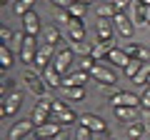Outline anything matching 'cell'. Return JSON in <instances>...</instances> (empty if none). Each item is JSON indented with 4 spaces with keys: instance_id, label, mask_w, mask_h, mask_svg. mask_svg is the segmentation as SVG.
I'll list each match as a JSON object with an SVG mask.
<instances>
[{
    "instance_id": "28",
    "label": "cell",
    "mask_w": 150,
    "mask_h": 140,
    "mask_svg": "<svg viewBox=\"0 0 150 140\" xmlns=\"http://www.w3.org/2000/svg\"><path fill=\"white\" fill-rule=\"evenodd\" d=\"M60 30L55 25H50V28H45V43H50V45H55V43H60Z\"/></svg>"
},
{
    "instance_id": "15",
    "label": "cell",
    "mask_w": 150,
    "mask_h": 140,
    "mask_svg": "<svg viewBox=\"0 0 150 140\" xmlns=\"http://www.w3.org/2000/svg\"><path fill=\"white\" fill-rule=\"evenodd\" d=\"M112 113H115V118L120 120V123H135V118H138L140 108H128V105H115L112 108Z\"/></svg>"
},
{
    "instance_id": "29",
    "label": "cell",
    "mask_w": 150,
    "mask_h": 140,
    "mask_svg": "<svg viewBox=\"0 0 150 140\" xmlns=\"http://www.w3.org/2000/svg\"><path fill=\"white\" fill-rule=\"evenodd\" d=\"M148 75H150V63H145L143 70L133 78V83H135V85H148Z\"/></svg>"
},
{
    "instance_id": "48",
    "label": "cell",
    "mask_w": 150,
    "mask_h": 140,
    "mask_svg": "<svg viewBox=\"0 0 150 140\" xmlns=\"http://www.w3.org/2000/svg\"><path fill=\"white\" fill-rule=\"evenodd\" d=\"M100 3H110V0H100Z\"/></svg>"
},
{
    "instance_id": "24",
    "label": "cell",
    "mask_w": 150,
    "mask_h": 140,
    "mask_svg": "<svg viewBox=\"0 0 150 140\" xmlns=\"http://www.w3.org/2000/svg\"><path fill=\"white\" fill-rule=\"evenodd\" d=\"M145 133H148V130H145V125L140 123V120H135V123L128 125V138H130V140H140Z\"/></svg>"
},
{
    "instance_id": "33",
    "label": "cell",
    "mask_w": 150,
    "mask_h": 140,
    "mask_svg": "<svg viewBox=\"0 0 150 140\" xmlns=\"http://www.w3.org/2000/svg\"><path fill=\"white\" fill-rule=\"evenodd\" d=\"M93 135H95L93 130H88V128H83V125H80V128L75 130V138L73 140H93Z\"/></svg>"
},
{
    "instance_id": "2",
    "label": "cell",
    "mask_w": 150,
    "mask_h": 140,
    "mask_svg": "<svg viewBox=\"0 0 150 140\" xmlns=\"http://www.w3.org/2000/svg\"><path fill=\"white\" fill-rule=\"evenodd\" d=\"M73 55H75V53H73V48H63V50H58V55L53 58V63H50V65H53V68L60 73V75L65 78L70 70H73Z\"/></svg>"
},
{
    "instance_id": "22",
    "label": "cell",
    "mask_w": 150,
    "mask_h": 140,
    "mask_svg": "<svg viewBox=\"0 0 150 140\" xmlns=\"http://www.w3.org/2000/svg\"><path fill=\"white\" fill-rule=\"evenodd\" d=\"M33 8H35V0H15V3H13V10H15L18 18H25Z\"/></svg>"
},
{
    "instance_id": "7",
    "label": "cell",
    "mask_w": 150,
    "mask_h": 140,
    "mask_svg": "<svg viewBox=\"0 0 150 140\" xmlns=\"http://www.w3.org/2000/svg\"><path fill=\"white\" fill-rule=\"evenodd\" d=\"M20 105H23V93H20V90H10V93L5 95V100H3V118L18 113Z\"/></svg>"
},
{
    "instance_id": "41",
    "label": "cell",
    "mask_w": 150,
    "mask_h": 140,
    "mask_svg": "<svg viewBox=\"0 0 150 140\" xmlns=\"http://www.w3.org/2000/svg\"><path fill=\"white\" fill-rule=\"evenodd\" d=\"M50 3H55V5H58L60 10H68V8L73 5V0H50Z\"/></svg>"
},
{
    "instance_id": "42",
    "label": "cell",
    "mask_w": 150,
    "mask_h": 140,
    "mask_svg": "<svg viewBox=\"0 0 150 140\" xmlns=\"http://www.w3.org/2000/svg\"><path fill=\"white\" fill-rule=\"evenodd\" d=\"M13 83H15V80H10V78H5V80L0 83V88H3V90H10V85H13Z\"/></svg>"
},
{
    "instance_id": "30",
    "label": "cell",
    "mask_w": 150,
    "mask_h": 140,
    "mask_svg": "<svg viewBox=\"0 0 150 140\" xmlns=\"http://www.w3.org/2000/svg\"><path fill=\"white\" fill-rule=\"evenodd\" d=\"M73 53L83 55V58H90V53H93V45H90V43H73Z\"/></svg>"
},
{
    "instance_id": "21",
    "label": "cell",
    "mask_w": 150,
    "mask_h": 140,
    "mask_svg": "<svg viewBox=\"0 0 150 140\" xmlns=\"http://www.w3.org/2000/svg\"><path fill=\"white\" fill-rule=\"evenodd\" d=\"M78 118H80V115H75L73 108L63 110V113H53V115H50V120H55V123H60V125H70V123H75Z\"/></svg>"
},
{
    "instance_id": "49",
    "label": "cell",
    "mask_w": 150,
    "mask_h": 140,
    "mask_svg": "<svg viewBox=\"0 0 150 140\" xmlns=\"http://www.w3.org/2000/svg\"><path fill=\"white\" fill-rule=\"evenodd\" d=\"M148 85H150V75H148Z\"/></svg>"
},
{
    "instance_id": "19",
    "label": "cell",
    "mask_w": 150,
    "mask_h": 140,
    "mask_svg": "<svg viewBox=\"0 0 150 140\" xmlns=\"http://www.w3.org/2000/svg\"><path fill=\"white\" fill-rule=\"evenodd\" d=\"M40 75L45 78V83H48V88H63V75H60L58 70L53 68V65H48V68L40 73Z\"/></svg>"
},
{
    "instance_id": "27",
    "label": "cell",
    "mask_w": 150,
    "mask_h": 140,
    "mask_svg": "<svg viewBox=\"0 0 150 140\" xmlns=\"http://www.w3.org/2000/svg\"><path fill=\"white\" fill-rule=\"evenodd\" d=\"M115 15H118V10H115L112 3H103V5L98 8V18H103V20H112Z\"/></svg>"
},
{
    "instance_id": "38",
    "label": "cell",
    "mask_w": 150,
    "mask_h": 140,
    "mask_svg": "<svg viewBox=\"0 0 150 140\" xmlns=\"http://www.w3.org/2000/svg\"><path fill=\"white\" fill-rule=\"evenodd\" d=\"M93 68H95V60H93V58H83V60H80V70H85V73H90Z\"/></svg>"
},
{
    "instance_id": "34",
    "label": "cell",
    "mask_w": 150,
    "mask_h": 140,
    "mask_svg": "<svg viewBox=\"0 0 150 140\" xmlns=\"http://www.w3.org/2000/svg\"><path fill=\"white\" fill-rule=\"evenodd\" d=\"M0 38H3V43L8 45V43L13 40V38H15V33H13L10 28H8V25H3V28H0Z\"/></svg>"
},
{
    "instance_id": "6",
    "label": "cell",
    "mask_w": 150,
    "mask_h": 140,
    "mask_svg": "<svg viewBox=\"0 0 150 140\" xmlns=\"http://www.w3.org/2000/svg\"><path fill=\"white\" fill-rule=\"evenodd\" d=\"M38 48H40V45L35 43V38H33V35H28V38H25V43H23V48H20V53H18L20 63L33 65V63H35V55H38Z\"/></svg>"
},
{
    "instance_id": "12",
    "label": "cell",
    "mask_w": 150,
    "mask_h": 140,
    "mask_svg": "<svg viewBox=\"0 0 150 140\" xmlns=\"http://www.w3.org/2000/svg\"><path fill=\"white\" fill-rule=\"evenodd\" d=\"M58 133H63V125L55 123V120H48V123H43V125H38V128H35L38 140H50V138H55Z\"/></svg>"
},
{
    "instance_id": "8",
    "label": "cell",
    "mask_w": 150,
    "mask_h": 140,
    "mask_svg": "<svg viewBox=\"0 0 150 140\" xmlns=\"http://www.w3.org/2000/svg\"><path fill=\"white\" fill-rule=\"evenodd\" d=\"M53 55H58V53H55V45H50V43H40L38 55H35V65H38L40 70H45L50 63H53Z\"/></svg>"
},
{
    "instance_id": "9",
    "label": "cell",
    "mask_w": 150,
    "mask_h": 140,
    "mask_svg": "<svg viewBox=\"0 0 150 140\" xmlns=\"http://www.w3.org/2000/svg\"><path fill=\"white\" fill-rule=\"evenodd\" d=\"M110 103H112V108H115V105L140 108V98H138V95H133V93H125V90H115V93H112V98H110Z\"/></svg>"
},
{
    "instance_id": "45",
    "label": "cell",
    "mask_w": 150,
    "mask_h": 140,
    "mask_svg": "<svg viewBox=\"0 0 150 140\" xmlns=\"http://www.w3.org/2000/svg\"><path fill=\"white\" fill-rule=\"evenodd\" d=\"M145 23H148V25H150V8H148V18H145Z\"/></svg>"
},
{
    "instance_id": "40",
    "label": "cell",
    "mask_w": 150,
    "mask_h": 140,
    "mask_svg": "<svg viewBox=\"0 0 150 140\" xmlns=\"http://www.w3.org/2000/svg\"><path fill=\"white\" fill-rule=\"evenodd\" d=\"M70 105L68 103H63V100H53V113H63V110H68Z\"/></svg>"
},
{
    "instance_id": "26",
    "label": "cell",
    "mask_w": 150,
    "mask_h": 140,
    "mask_svg": "<svg viewBox=\"0 0 150 140\" xmlns=\"http://www.w3.org/2000/svg\"><path fill=\"white\" fill-rule=\"evenodd\" d=\"M143 65H145L143 60H138V58H130V63L125 65V75H128L130 80H133V78L140 73V70H143Z\"/></svg>"
},
{
    "instance_id": "39",
    "label": "cell",
    "mask_w": 150,
    "mask_h": 140,
    "mask_svg": "<svg viewBox=\"0 0 150 140\" xmlns=\"http://www.w3.org/2000/svg\"><path fill=\"white\" fill-rule=\"evenodd\" d=\"M110 3H112V5H115V10H118V13H123L125 8H128L130 3H133V0H110Z\"/></svg>"
},
{
    "instance_id": "3",
    "label": "cell",
    "mask_w": 150,
    "mask_h": 140,
    "mask_svg": "<svg viewBox=\"0 0 150 140\" xmlns=\"http://www.w3.org/2000/svg\"><path fill=\"white\" fill-rule=\"evenodd\" d=\"M78 123L83 125V128L93 130L95 135H108V123L100 118V115H93V113H83L80 118H78Z\"/></svg>"
},
{
    "instance_id": "14",
    "label": "cell",
    "mask_w": 150,
    "mask_h": 140,
    "mask_svg": "<svg viewBox=\"0 0 150 140\" xmlns=\"http://www.w3.org/2000/svg\"><path fill=\"white\" fill-rule=\"evenodd\" d=\"M112 48H115V43H112V40H95V43H93L90 58H93V60H105L108 55H110Z\"/></svg>"
},
{
    "instance_id": "11",
    "label": "cell",
    "mask_w": 150,
    "mask_h": 140,
    "mask_svg": "<svg viewBox=\"0 0 150 140\" xmlns=\"http://www.w3.org/2000/svg\"><path fill=\"white\" fill-rule=\"evenodd\" d=\"M88 78H90V73H85V70H70L68 75L63 78V88H83L88 83Z\"/></svg>"
},
{
    "instance_id": "32",
    "label": "cell",
    "mask_w": 150,
    "mask_h": 140,
    "mask_svg": "<svg viewBox=\"0 0 150 140\" xmlns=\"http://www.w3.org/2000/svg\"><path fill=\"white\" fill-rule=\"evenodd\" d=\"M85 10H88V5H80V3H73V5L68 8L70 18H80V20H83V15H85Z\"/></svg>"
},
{
    "instance_id": "13",
    "label": "cell",
    "mask_w": 150,
    "mask_h": 140,
    "mask_svg": "<svg viewBox=\"0 0 150 140\" xmlns=\"http://www.w3.org/2000/svg\"><path fill=\"white\" fill-rule=\"evenodd\" d=\"M40 15H38L35 10H30L28 13L25 18H23V33H25V35H33V38H35L38 33H40Z\"/></svg>"
},
{
    "instance_id": "47",
    "label": "cell",
    "mask_w": 150,
    "mask_h": 140,
    "mask_svg": "<svg viewBox=\"0 0 150 140\" xmlns=\"http://www.w3.org/2000/svg\"><path fill=\"white\" fill-rule=\"evenodd\" d=\"M140 3H145V5H150V0H140Z\"/></svg>"
},
{
    "instance_id": "5",
    "label": "cell",
    "mask_w": 150,
    "mask_h": 140,
    "mask_svg": "<svg viewBox=\"0 0 150 140\" xmlns=\"http://www.w3.org/2000/svg\"><path fill=\"white\" fill-rule=\"evenodd\" d=\"M35 128H38V125L33 123L30 118H28V120H18V123L10 128V133H8V140H23V138H28Z\"/></svg>"
},
{
    "instance_id": "25",
    "label": "cell",
    "mask_w": 150,
    "mask_h": 140,
    "mask_svg": "<svg viewBox=\"0 0 150 140\" xmlns=\"http://www.w3.org/2000/svg\"><path fill=\"white\" fill-rule=\"evenodd\" d=\"M13 63H15V58H13L10 48H8V45L3 43V45H0V68H3V70H8Z\"/></svg>"
},
{
    "instance_id": "31",
    "label": "cell",
    "mask_w": 150,
    "mask_h": 140,
    "mask_svg": "<svg viewBox=\"0 0 150 140\" xmlns=\"http://www.w3.org/2000/svg\"><path fill=\"white\" fill-rule=\"evenodd\" d=\"M63 90L70 100H83L85 98V88H63Z\"/></svg>"
},
{
    "instance_id": "16",
    "label": "cell",
    "mask_w": 150,
    "mask_h": 140,
    "mask_svg": "<svg viewBox=\"0 0 150 140\" xmlns=\"http://www.w3.org/2000/svg\"><path fill=\"white\" fill-rule=\"evenodd\" d=\"M68 35L73 43H85V25H83L80 18H73L68 25Z\"/></svg>"
},
{
    "instance_id": "10",
    "label": "cell",
    "mask_w": 150,
    "mask_h": 140,
    "mask_svg": "<svg viewBox=\"0 0 150 140\" xmlns=\"http://www.w3.org/2000/svg\"><path fill=\"white\" fill-rule=\"evenodd\" d=\"M112 25H115V30L123 35V38H133V33H135V25L133 20H130L125 13H118V15L112 18Z\"/></svg>"
},
{
    "instance_id": "35",
    "label": "cell",
    "mask_w": 150,
    "mask_h": 140,
    "mask_svg": "<svg viewBox=\"0 0 150 140\" xmlns=\"http://www.w3.org/2000/svg\"><path fill=\"white\" fill-rule=\"evenodd\" d=\"M140 123H143L145 130L150 133V108H140Z\"/></svg>"
},
{
    "instance_id": "1",
    "label": "cell",
    "mask_w": 150,
    "mask_h": 140,
    "mask_svg": "<svg viewBox=\"0 0 150 140\" xmlns=\"http://www.w3.org/2000/svg\"><path fill=\"white\" fill-rule=\"evenodd\" d=\"M23 80H25V88H28L35 98H45V93H48V83H45L43 75H38V73L28 70L25 75H23Z\"/></svg>"
},
{
    "instance_id": "44",
    "label": "cell",
    "mask_w": 150,
    "mask_h": 140,
    "mask_svg": "<svg viewBox=\"0 0 150 140\" xmlns=\"http://www.w3.org/2000/svg\"><path fill=\"white\" fill-rule=\"evenodd\" d=\"M73 3H80V5H90V3H95V0H73Z\"/></svg>"
},
{
    "instance_id": "43",
    "label": "cell",
    "mask_w": 150,
    "mask_h": 140,
    "mask_svg": "<svg viewBox=\"0 0 150 140\" xmlns=\"http://www.w3.org/2000/svg\"><path fill=\"white\" fill-rule=\"evenodd\" d=\"M50 140H70V138H68V135H65V133H58V135H55V138H50Z\"/></svg>"
},
{
    "instance_id": "18",
    "label": "cell",
    "mask_w": 150,
    "mask_h": 140,
    "mask_svg": "<svg viewBox=\"0 0 150 140\" xmlns=\"http://www.w3.org/2000/svg\"><path fill=\"white\" fill-rule=\"evenodd\" d=\"M125 53H128L130 58H138V60H143V63H150V50L145 48V45H140V43H130L128 48H125Z\"/></svg>"
},
{
    "instance_id": "4",
    "label": "cell",
    "mask_w": 150,
    "mask_h": 140,
    "mask_svg": "<svg viewBox=\"0 0 150 140\" xmlns=\"http://www.w3.org/2000/svg\"><path fill=\"white\" fill-rule=\"evenodd\" d=\"M90 78H95V83H100V85H105V88H110L112 83H118L115 70H110L108 65H95V68L90 70Z\"/></svg>"
},
{
    "instance_id": "17",
    "label": "cell",
    "mask_w": 150,
    "mask_h": 140,
    "mask_svg": "<svg viewBox=\"0 0 150 140\" xmlns=\"http://www.w3.org/2000/svg\"><path fill=\"white\" fill-rule=\"evenodd\" d=\"M95 35L98 40H112V35H115V25H112V20H98L95 25Z\"/></svg>"
},
{
    "instance_id": "20",
    "label": "cell",
    "mask_w": 150,
    "mask_h": 140,
    "mask_svg": "<svg viewBox=\"0 0 150 140\" xmlns=\"http://www.w3.org/2000/svg\"><path fill=\"white\" fill-rule=\"evenodd\" d=\"M108 60H110V63H115L118 68H123V70H125V65L130 63V55L125 53L123 48H112V50H110V55H108Z\"/></svg>"
},
{
    "instance_id": "23",
    "label": "cell",
    "mask_w": 150,
    "mask_h": 140,
    "mask_svg": "<svg viewBox=\"0 0 150 140\" xmlns=\"http://www.w3.org/2000/svg\"><path fill=\"white\" fill-rule=\"evenodd\" d=\"M50 115H53V113H50L48 108H43V105H35V110H33L30 120H33L35 125H43V123H48V120H50Z\"/></svg>"
},
{
    "instance_id": "36",
    "label": "cell",
    "mask_w": 150,
    "mask_h": 140,
    "mask_svg": "<svg viewBox=\"0 0 150 140\" xmlns=\"http://www.w3.org/2000/svg\"><path fill=\"white\" fill-rule=\"evenodd\" d=\"M70 20H73V18H70L68 10H58V13H55V23H65V25H70Z\"/></svg>"
},
{
    "instance_id": "46",
    "label": "cell",
    "mask_w": 150,
    "mask_h": 140,
    "mask_svg": "<svg viewBox=\"0 0 150 140\" xmlns=\"http://www.w3.org/2000/svg\"><path fill=\"white\" fill-rule=\"evenodd\" d=\"M105 140H115V138H112V135H105Z\"/></svg>"
},
{
    "instance_id": "37",
    "label": "cell",
    "mask_w": 150,
    "mask_h": 140,
    "mask_svg": "<svg viewBox=\"0 0 150 140\" xmlns=\"http://www.w3.org/2000/svg\"><path fill=\"white\" fill-rule=\"evenodd\" d=\"M140 108H150V85H145V93L140 95Z\"/></svg>"
}]
</instances>
